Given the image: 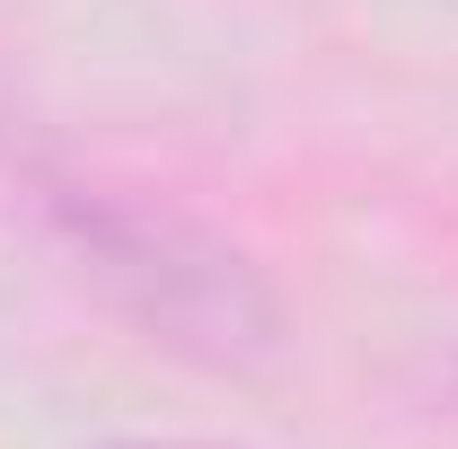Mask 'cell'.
<instances>
[{
    "instance_id": "obj_1",
    "label": "cell",
    "mask_w": 458,
    "mask_h": 449,
    "mask_svg": "<svg viewBox=\"0 0 458 449\" xmlns=\"http://www.w3.org/2000/svg\"><path fill=\"white\" fill-rule=\"evenodd\" d=\"M106 449H212V441H106Z\"/></svg>"
}]
</instances>
